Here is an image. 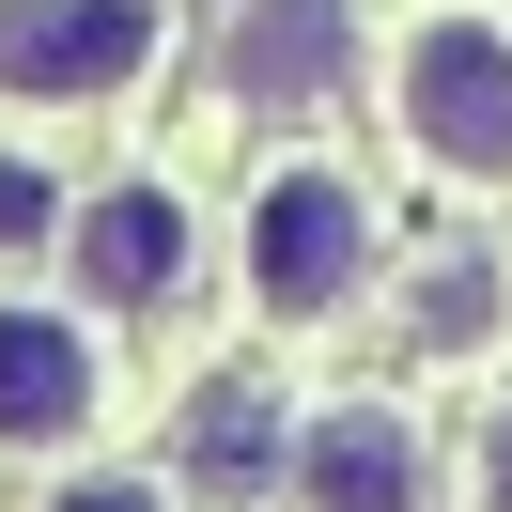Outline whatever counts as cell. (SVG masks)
Returning <instances> with one entry per match:
<instances>
[{
    "label": "cell",
    "instance_id": "7c38bea8",
    "mask_svg": "<svg viewBox=\"0 0 512 512\" xmlns=\"http://www.w3.org/2000/svg\"><path fill=\"white\" fill-rule=\"evenodd\" d=\"M481 512H512V404L481 419Z\"/></svg>",
    "mask_w": 512,
    "mask_h": 512
},
{
    "label": "cell",
    "instance_id": "9c48e42d",
    "mask_svg": "<svg viewBox=\"0 0 512 512\" xmlns=\"http://www.w3.org/2000/svg\"><path fill=\"white\" fill-rule=\"evenodd\" d=\"M404 326H419L435 357L497 342V264H481V249H419V264H404Z\"/></svg>",
    "mask_w": 512,
    "mask_h": 512
},
{
    "label": "cell",
    "instance_id": "ba28073f",
    "mask_svg": "<svg viewBox=\"0 0 512 512\" xmlns=\"http://www.w3.org/2000/svg\"><path fill=\"white\" fill-rule=\"evenodd\" d=\"M342 63H357V16H342V0H249V16H233V94H249V109L342 94Z\"/></svg>",
    "mask_w": 512,
    "mask_h": 512
},
{
    "label": "cell",
    "instance_id": "277c9868",
    "mask_svg": "<svg viewBox=\"0 0 512 512\" xmlns=\"http://www.w3.org/2000/svg\"><path fill=\"white\" fill-rule=\"evenodd\" d=\"M78 295L94 311H171V295L202 280V218L171 171H109V187H78Z\"/></svg>",
    "mask_w": 512,
    "mask_h": 512
},
{
    "label": "cell",
    "instance_id": "7a4b0ae2",
    "mask_svg": "<svg viewBox=\"0 0 512 512\" xmlns=\"http://www.w3.org/2000/svg\"><path fill=\"white\" fill-rule=\"evenodd\" d=\"M388 125H404V156L497 187V171H512V32H481V16H419L404 63H388Z\"/></svg>",
    "mask_w": 512,
    "mask_h": 512
},
{
    "label": "cell",
    "instance_id": "30bf717a",
    "mask_svg": "<svg viewBox=\"0 0 512 512\" xmlns=\"http://www.w3.org/2000/svg\"><path fill=\"white\" fill-rule=\"evenodd\" d=\"M32 512H187V497H171L156 466H63V481H47Z\"/></svg>",
    "mask_w": 512,
    "mask_h": 512
},
{
    "label": "cell",
    "instance_id": "3957f363",
    "mask_svg": "<svg viewBox=\"0 0 512 512\" xmlns=\"http://www.w3.org/2000/svg\"><path fill=\"white\" fill-rule=\"evenodd\" d=\"M171 47V0H0V94L16 109H109Z\"/></svg>",
    "mask_w": 512,
    "mask_h": 512
},
{
    "label": "cell",
    "instance_id": "52a82bcc",
    "mask_svg": "<svg viewBox=\"0 0 512 512\" xmlns=\"http://www.w3.org/2000/svg\"><path fill=\"white\" fill-rule=\"evenodd\" d=\"M187 481L202 497H280L295 481V419H280V388L264 373H218V388H187Z\"/></svg>",
    "mask_w": 512,
    "mask_h": 512
},
{
    "label": "cell",
    "instance_id": "6da1fadb",
    "mask_svg": "<svg viewBox=\"0 0 512 512\" xmlns=\"http://www.w3.org/2000/svg\"><path fill=\"white\" fill-rule=\"evenodd\" d=\"M373 187H357L342 156H280L249 187V233H233V280H249V311L264 326H326V311H357L373 295Z\"/></svg>",
    "mask_w": 512,
    "mask_h": 512
},
{
    "label": "cell",
    "instance_id": "5b68a950",
    "mask_svg": "<svg viewBox=\"0 0 512 512\" xmlns=\"http://www.w3.org/2000/svg\"><path fill=\"white\" fill-rule=\"evenodd\" d=\"M109 404L94 311H47V295H0V450H78Z\"/></svg>",
    "mask_w": 512,
    "mask_h": 512
},
{
    "label": "cell",
    "instance_id": "8fae6325",
    "mask_svg": "<svg viewBox=\"0 0 512 512\" xmlns=\"http://www.w3.org/2000/svg\"><path fill=\"white\" fill-rule=\"evenodd\" d=\"M78 218V187H47L32 156H0V249H32V233H63Z\"/></svg>",
    "mask_w": 512,
    "mask_h": 512
},
{
    "label": "cell",
    "instance_id": "8992f818",
    "mask_svg": "<svg viewBox=\"0 0 512 512\" xmlns=\"http://www.w3.org/2000/svg\"><path fill=\"white\" fill-rule=\"evenodd\" d=\"M295 512H435V435L404 404L295 419Z\"/></svg>",
    "mask_w": 512,
    "mask_h": 512
}]
</instances>
